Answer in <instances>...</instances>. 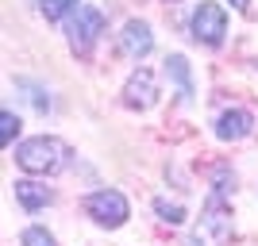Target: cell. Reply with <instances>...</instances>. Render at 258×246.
<instances>
[{"mask_svg":"<svg viewBox=\"0 0 258 246\" xmlns=\"http://www.w3.org/2000/svg\"><path fill=\"white\" fill-rule=\"evenodd\" d=\"M16 161H20L27 173H58L70 161V146H66L62 139H46V135H39V139H27L20 142V150H16Z\"/></svg>","mask_w":258,"mask_h":246,"instance_id":"1","label":"cell"},{"mask_svg":"<svg viewBox=\"0 0 258 246\" xmlns=\"http://www.w3.org/2000/svg\"><path fill=\"white\" fill-rule=\"evenodd\" d=\"M231 235H235V223H231V212L224 208V193H212V200H208V208L201 212L189 242L193 246H227Z\"/></svg>","mask_w":258,"mask_h":246,"instance_id":"2","label":"cell"},{"mask_svg":"<svg viewBox=\"0 0 258 246\" xmlns=\"http://www.w3.org/2000/svg\"><path fill=\"white\" fill-rule=\"evenodd\" d=\"M104 27H108V20H104V12H100V8H93V4H77L74 20H70V27H66L74 54H89L93 46H97V39L104 35Z\"/></svg>","mask_w":258,"mask_h":246,"instance_id":"3","label":"cell"},{"mask_svg":"<svg viewBox=\"0 0 258 246\" xmlns=\"http://www.w3.org/2000/svg\"><path fill=\"white\" fill-rule=\"evenodd\" d=\"M85 212L104 227H119L127 219V200L116 193V189H100V193H89L85 196Z\"/></svg>","mask_w":258,"mask_h":246,"instance_id":"4","label":"cell"},{"mask_svg":"<svg viewBox=\"0 0 258 246\" xmlns=\"http://www.w3.org/2000/svg\"><path fill=\"white\" fill-rule=\"evenodd\" d=\"M227 35V16L220 4H201L193 12V39L205 46H220Z\"/></svg>","mask_w":258,"mask_h":246,"instance_id":"5","label":"cell"},{"mask_svg":"<svg viewBox=\"0 0 258 246\" xmlns=\"http://www.w3.org/2000/svg\"><path fill=\"white\" fill-rule=\"evenodd\" d=\"M154 97H158V89H154V73H151V69H135V73L127 77V85H123V104L147 112V108L154 104Z\"/></svg>","mask_w":258,"mask_h":246,"instance_id":"6","label":"cell"},{"mask_svg":"<svg viewBox=\"0 0 258 246\" xmlns=\"http://www.w3.org/2000/svg\"><path fill=\"white\" fill-rule=\"evenodd\" d=\"M151 46H154V35H151V27H147L143 20H127L123 23V31H119V50L123 54L143 58V54H151Z\"/></svg>","mask_w":258,"mask_h":246,"instance_id":"7","label":"cell"},{"mask_svg":"<svg viewBox=\"0 0 258 246\" xmlns=\"http://www.w3.org/2000/svg\"><path fill=\"white\" fill-rule=\"evenodd\" d=\"M250 127H254V116H250L247 108H231V112H224V116L216 119V135L224 142H239V139H247Z\"/></svg>","mask_w":258,"mask_h":246,"instance_id":"8","label":"cell"},{"mask_svg":"<svg viewBox=\"0 0 258 246\" xmlns=\"http://www.w3.org/2000/svg\"><path fill=\"white\" fill-rule=\"evenodd\" d=\"M16 200H20L27 212H39V208H46V204L54 200V193L39 181H16Z\"/></svg>","mask_w":258,"mask_h":246,"instance_id":"9","label":"cell"},{"mask_svg":"<svg viewBox=\"0 0 258 246\" xmlns=\"http://www.w3.org/2000/svg\"><path fill=\"white\" fill-rule=\"evenodd\" d=\"M166 73L173 77V85H177L181 100H193V73H189L185 54H170V58H166Z\"/></svg>","mask_w":258,"mask_h":246,"instance_id":"10","label":"cell"},{"mask_svg":"<svg viewBox=\"0 0 258 246\" xmlns=\"http://www.w3.org/2000/svg\"><path fill=\"white\" fill-rule=\"evenodd\" d=\"M81 0H39V12H43L46 20H62L66 12H74Z\"/></svg>","mask_w":258,"mask_h":246,"instance_id":"11","label":"cell"},{"mask_svg":"<svg viewBox=\"0 0 258 246\" xmlns=\"http://www.w3.org/2000/svg\"><path fill=\"white\" fill-rule=\"evenodd\" d=\"M154 212H158L166 223H181V219H185V208H181L177 200H166V196H158V200H154Z\"/></svg>","mask_w":258,"mask_h":246,"instance_id":"12","label":"cell"},{"mask_svg":"<svg viewBox=\"0 0 258 246\" xmlns=\"http://www.w3.org/2000/svg\"><path fill=\"white\" fill-rule=\"evenodd\" d=\"M16 135H20V119L12 116V112H0V150L8 146Z\"/></svg>","mask_w":258,"mask_h":246,"instance_id":"13","label":"cell"},{"mask_svg":"<svg viewBox=\"0 0 258 246\" xmlns=\"http://www.w3.org/2000/svg\"><path fill=\"white\" fill-rule=\"evenodd\" d=\"M23 246H58V242H54V235H46L43 227H27L23 231Z\"/></svg>","mask_w":258,"mask_h":246,"instance_id":"14","label":"cell"},{"mask_svg":"<svg viewBox=\"0 0 258 246\" xmlns=\"http://www.w3.org/2000/svg\"><path fill=\"white\" fill-rule=\"evenodd\" d=\"M231 4H235L239 12H247V8H250V0H231Z\"/></svg>","mask_w":258,"mask_h":246,"instance_id":"15","label":"cell"}]
</instances>
